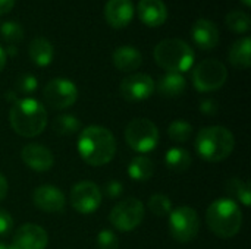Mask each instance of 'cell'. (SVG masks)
<instances>
[{
	"mask_svg": "<svg viewBox=\"0 0 251 249\" xmlns=\"http://www.w3.org/2000/svg\"><path fill=\"white\" fill-rule=\"evenodd\" d=\"M191 37L196 45L201 50H212L219 44V29L215 22L200 18L191 28Z\"/></svg>",
	"mask_w": 251,
	"mask_h": 249,
	"instance_id": "e0dca14e",
	"label": "cell"
},
{
	"mask_svg": "<svg viewBox=\"0 0 251 249\" xmlns=\"http://www.w3.org/2000/svg\"><path fill=\"white\" fill-rule=\"evenodd\" d=\"M228 79L226 66L216 59L200 62L193 70V84L200 92H212L224 87Z\"/></svg>",
	"mask_w": 251,
	"mask_h": 249,
	"instance_id": "52a82bcc",
	"label": "cell"
},
{
	"mask_svg": "<svg viewBox=\"0 0 251 249\" xmlns=\"http://www.w3.org/2000/svg\"><path fill=\"white\" fill-rule=\"evenodd\" d=\"M191 154L182 147H172L165 154V164L169 170L181 173L190 169L191 166Z\"/></svg>",
	"mask_w": 251,
	"mask_h": 249,
	"instance_id": "603a6c76",
	"label": "cell"
},
{
	"mask_svg": "<svg viewBox=\"0 0 251 249\" xmlns=\"http://www.w3.org/2000/svg\"><path fill=\"white\" fill-rule=\"evenodd\" d=\"M156 90V82L150 75L132 73L122 79L119 92L126 101H143L151 97Z\"/></svg>",
	"mask_w": 251,
	"mask_h": 249,
	"instance_id": "7c38bea8",
	"label": "cell"
},
{
	"mask_svg": "<svg viewBox=\"0 0 251 249\" xmlns=\"http://www.w3.org/2000/svg\"><path fill=\"white\" fill-rule=\"evenodd\" d=\"M200 112L204 113V114L212 116V114H215L218 112V103L215 100H209V98L207 100H203L200 103Z\"/></svg>",
	"mask_w": 251,
	"mask_h": 249,
	"instance_id": "e575fe53",
	"label": "cell"
},
{
	"mask_svg": "<svg viewBox=\"0 0 251 249\" xmlns=\"http://www.w3.org/2000/svg\"><path fill=\"white\" fill-rule=\"evenodd\" d=\"M28 53H29V57L31 60L40 66V68H46L51 63L53 60V45L51 43L44 38V37H35L31 43H29V47H28Z\"/></svg>",
	"mask_w": 251,
	"mask_h": 249,
	"instance_id": "44dd1931",
	"label": "cell"
},
{
	"mask_svg": "<svg viewBox=\"0 0 251 249\" xmlns=\"http://www.w3.org/2000/svg\"><path fill=\"white\" fill-rule=\"evenodd\" d=\"M241 1H243V3H244L247 7H249V6H251V0H241Z\"/></svg>",
	"mask_w": 251,
	"mask_h": 249,
	"instance_id": "60d3db41",
	"label": "cell"
},
{
	"mask_svg": "<svg viewBox=\"0 0 251 249\" xmlns=\"http://www.w3.org/2000/svg\"><path fill=\"white\" fill-rule=\"evenodd\" d=\"M9 120L12 129L18 135L24 138H34L47 126V110L35 98H22L13 103Z\"/></svg>",
	"mask_w": 251,
	"mask_h": 249,
	"instance_id": "7a4b0ae2",
	"label": "cell"
},
{
	"mask_svg": "<svg viewBox=\"0 0 251 249\" xmlns=\"http://www.w3.org/2000/svg\"><path fill=\"white\" fill-rule=\"evenodd\" d=\"M112 60H113V65H115V68L118 70L129 73V72L137 70L141 66L143 56H141V53L135 47L121 45V47H118L113 51Z\"/></svg>",
	"mask_w": 251,
	"mask_h": 249,
	"instance_id": "d6986e66",
	"label": "cell"
},
{
	"mask_svg": "<svg viewBox=\"0 0 251 249\" xmlns=\"http://www.w3.org/2000/svg\"><path fill=\"white\" fill-rule=\"evenodd\" d=\"M4 65H6V53H4V50L0 47V72L3 70Z\"/></svg>",
	"mask_w": 251,
	"mask_h": 249,
	"instance_id": "74e56055",
	"label": "cell"
},
{
	"mask_svg": "<svg viewBox=\"0 0 251 249\" xmlns=\"http://www.w3.org/2000/svg\"><path fill=\"white\" fill-rule=\"evenodd\" d=\"M6 98H7L9 101H13V103H16V101H18V98H16V95H15V92H13V91H9V92L6 94Z\"/></svg>",
	"mask_w": 251,
	"mask_h": 249,
	"instance_id": "ab89813d",
	"label": "cell"
},
{
	"mask_svg": "<svg viewBox=\"0 0 251 249\" xmlns=\"http://www.w3.org/2000/svg\"><path fill=\"white\" fill-rule=\"evenodd\" d=\"M226 26L235 34H246L251 26V18L249 13L241 10H232L225 18Z\"/></svg>",
	"mask_w": 251,
	"mask_h": 249,
	"instance_id": "4316f807",
	"label": "cell"
},
{
	"mask_svg": "<svg viewBox=\"0 0 251 249\" xmlns=\"http://www.w3.org/2000/svg\"><path fill=\"white\" fill-rule=\"evenodd\" d=\"M34 205L44 213H62L66 205L63 192L53 185H41L32 194Z\"/></svg>",
	"mask_w": 251,
	"mask_h": 249,
	"instance_id": "4fadbf2b",
	"label": "cell"
},
{
	"mask_svg": "<svg viewBox=\"0 0 251 249\" xmlns=\"http://www.w3.org/2000/svg\"><path fill=\"white\" fill-rule=\"evenodd\" d=\"M0 35L6 43H9V45H15L16 43L22 41L24 29L18 22L7 21V22H3L0 25Z\"/></svg>",
	"mask_w": 251,
	"mask_h": 249,
	"instance_id": "f546056e",
	"label": "cell"
},
{
	"mask_svg": "<svg viewBox=\"0 0 251 249\" xmlns=\"http://www.w3.org/2000/svg\"><path fill=\"white\" fill-rule=\"evenodd\" d=\"M235 147V138L232 132L224 126L203 128L196 138L197 154L210 163L224 161L231 156Z\"/></svg>",
	"mask_w": 251,
	"mask_h": 249,
	"instance_id": "277c9868",
	"label": "cell"
},
{
	"mask_svg": "<svg viewBox=\"0 0 251 249\" xmlns=\"http://www.w3.org/2000/svg\"><path fill=\"white\" fill-rule=\"evenodd\" d=\"M47 244V232L43 227L32 223L19 226L12 242V245L16 249H46Z\"/></svg>",
	"mask_w": 251,
	"mask_h": 249,
	"instance_id": "5bb4252c",
	"label": "cell"
},
{
	"mask_svg": "<svg viewBox=\"0 0 251 249\" xmlns=\"http://www.w3.org/2000/svg\"><path fill=\"white\" fill-rule=\"evenodd\" d=\"M97 248L99 249H119V239L115 232L103 229L97 235Z\"/></svg>",
	"mask_w": 251,
	"mask_h": 249,
	"instance_id": "1f68e13d",
	"label": "cell"
},
{
	"mask_svg": "<svg viewBox=\"0 0 251 249\" xmlns=\"http://www.w3.org/2000/svg\"><path fill=\"white\" fill-rule=\"evenodd\" d=\"M125 141L137 153H150L159 144V129L149 119H132L125 128Z\"/></svg>",
	"mask_w": 251,
	"mask_h": 249,
	"instance_id": "8992f818",
	"label": "cell"
},
{
	"mask_svg": "<svg viewBox=\"0 0 251 249\" xmlns=\"http://www.w3.org/2000/svg\"><path fill=\"white\" fill-rule=\"evenodd\" d=\"M156 63L171 73H182L191 69L194 63V50L188 43L179 38L162 40L153 51Z\"/></svg>",
	"mask_w": 251,
	"mask_h": 249,
	"instance_id": "5b68a950",
	"label": "cell"
},
{
	"mask_svg": "<svg viewBox=\"0 0 251 249\" xmlns=\"http://www.w3.org/2000/svg\"><path fill=\"white\" fill-rule=\"evenodd\" d=\"M134 16V3L131 0H107L104 6L106 22L112 28L126 26Z\"/></svg>",
	"mask_w": 251,
	"mask_h": 249,
	"instance_id": "2e32d148",
	"label": "cell"
},
{
	"mask_svg": "<svg viewBox=\"0 0 251 249\" xmlns=\"http://www.w3.org/2000/svg\"><path fill=\"white\" fill-rule=\"evenodd\" d=\"M4 53L9 56H15L18 53V48H16V45H7V48H4Z\"/></svg>",
	"mask_w": 251,
	"mask_h": 249,
	"instance_id": "f35d334b",
	"label": "cell"
},
{
	"mask_svg": "<svg viewBox=\"0 0 251 249\" xmlns=\"http://www.w3.org/2000/svg\"><path fill=\"white\" fill-rule=\"evenodd\" d=\"M21 158L29 169L35 172H47L53 167L54 157L51 151L38 144H28L21 151Z\"/></svg>",
	"mask_w": 251,
	"mask_h": 249,
	"instance_id": "9a60e30c",
	"label": "cell"
},
{
	"mask_svg": "<svg viewBox=\"0 0 251 249\" xmlns=\"http://www.w3.org/2000/svg\"><path fill=\"white\" fill-rule=\"evenodd\" d=\"M43 97L50 107L62 110L75 104L78 100V88L72 81L66 78H54L46 84Z\"/></svg>",
	"mask_w": 251,
	"mask_h": 249,
	"instance_id": "30bf717a",
	"label": "cell"
},
{
	"mask_svg": "<svg viewBox=\"0 0 251 249\" xmlns=\"http://www.w3.org/2000/svg\"><path fill=\"white\" fill-rule=\"evenodd\" d=\"M154 173V164L147 156H137L131 160L128 166V175L137 182L149 181Z\"/></svg>",
	"mask_w": 251,
	"mask_h": 249,
	"instance_id": "cb8c5ba5",
	"label": "cell"
},
{
	"mask_svg": "<svg viewBox=\"0 0 251 249\" xmlns=\"http://www.w3.org/2000/svg\"><path fill=\"white\" fill-rule=\"evenodd\" d=\"M76 148L87 164L99 167L113 160L116 154V139L109 129L91 125L81 131Z\"/></svg>",
	"mask_w": 251,
	"mask_h": 249,
	"instance_id": "6da1fadb",
	"label": "cell"
},
{
	"mask_svg": "<svg viewBox=\"0 0 251 249\" xmlns=\"http://www.w3.org/2000/svg\"><path fill=\"white\" fill-rule=\"evenodd\" d=\"M51 128L57 135L68 136V135L76 134L81 129V122L78 120V117H75L72 114H60V116L54 117Z\"/></svg>",
	"mask_w": 251,
	"mask_h": 249,
	"instance_id": "484cf974",
	"label": "cell"
},
{
	"mask_svg": "<svg viewBox=\"0 0 251 249\" xmlns=\"http://www.w3.org/2000/svg\"><path fill=\"white\" fill-rule=\"evenodd\" d=\"M168 135L174 142L184 144L193 135V125L185 120H174L168 128Z\"/></svg>",
	"mask_w": 251,
	"mask_h": 249,
	"instance_id": "83f0119b",
	"label": "cell"
},
{
	"mask_svg": "<svg viewBox=\"0 0 251 249\" xmlns=\"http://www.w3.org/2000/svg\"><path fill=\"white\" fill-rule=\"evenodd\" d=\"M187 88V81L181 73H165L157 82V91L162 97L176 98L184 94Z\"/></svg>",
	"mask_w": 251,
	"mask_h": 249,
	"instance_id": "ffe728a7",
	"label": "cell"
},
{
	"mask_svg": "<svg viewBox=\"0 0 251 249\" xmlns=\"http://www.w3.org/2000/svg\"><path fill=\"white\" fill-rule=\"evenodd\" d=\"M226 194L231 197L232 201H240L243 205L250 207L251 205V192L250 185L238 178H231L226 182Z\"/></svg>",
	"mask_w": 251,
	"mask_h": 249,
	"instance_id": "d4e9b609",
	"label": "cell"
},
{
	"mask_svg": "<svg viewBox=\"0 0 251 249\" xmlns=\"http://www.w3.org/2000/svg\"><path fill=\"white\" fill-rule=\"evenodd\" d=\"M149 210L157 217L169 216L172 211V201L163 194H154L149 200Z\"/></svg>",
	"mask_w": 251,
	"mask_h": 249,
	"instance_id": "f1b7e54d",
	"label": "cell"
},
{
	"mask_svg": "<svg viewBox=\"0 0 251 249\" xmlns=\"http://www.w3.org/2000/svg\"><path fill=\"white\" fill-rule=\"evenodd\" d=\"M7 195V181L6 178L0 173V201H3Z\"/></svg>",
	"mask_w": 251,
	"mask_h": 249,
	"instance_id": "8d00e7d4",
	"label": "cell"
},
{
	"mask_svg": "<svg viewBox=\"0 0 251 249\" xmlns=\"http://www.w3.org/2000/svg\"><path fill=\"white\" fill-rule=\"evenodd\" d=\"M7 249H16L13 245H7Z\"/></svg>",
	"mask_w": 251,
	"mask_h": 249,
	"instance_id": "7bdbcfd3",
	"label": "cell"
},
{
	"mask_svg": "<svg viewBox=\"0 0 251 249\" xmlns=\"http://www.w3.org/2000/svg\"><path fill=\"white\" fill-rule=\"evenodd\" d=\"M251 38L250 37H244L238 41H235L229 50V62L232 66H235L237 69H247L250 68L251 57Z\"/></svg>",
	"mask_w": 251,
	"mask_h": 249,
	"instance_id": "7402d4cb",
	"label": "cell"
},
{
	"mask_svg": "<svg viewBox=\"0 0 251 249\" xmlns=\"http://www.w3.org/2000/svg\"><path fill=\"white\" fill-rule=\"evenodd\" d=\"M206 223L218 238L231 239L241 230L243 211L235 201L229 198H219L209 205Z\"/></svg>",
	"mask_w": 251,
	"mask_h": 249,
	"instance_id": "3957f363",
	"label": "cell"
},
{
	"mask_svg": "<svg viewBox=\"0 0 251 249\" xmlns=\"http://www.w3.org/2000/svg\"><path fill=\"white\" fill-rule=\"evenodd\" d=\"M13 229V219L9 211L0 208V236H6Z\"/></svg>",
	"mask_w": 251,
	"mask_h": 249,
	"instance_id": "d6a6232c",
	"label": "cell"
},
{
	"mask_svg": "<svg viewBox=\"0 0 251 249\" xmlns=\"http://www.w3.org/2000/svg\"><path fill=\"white\" fill-rule=\"evenodd\" d=\"M124 192V185L118 181H110L106 183V188H104V194L106 197L109 198H119Z\"/></svg>",
	"mask_w": 251,
	"mask_h": 249,
	"instance_id": "836d02e7",
	"label": "cell"
},
{
	"mask_svg": "<svg viewBox=\"0 0 251 249\" xmlns=\"http://www.w3.org/2000/svg\"><path fill=\"white\" fill-rule=\"evenodd\" d=\"M15 87H16V91L21 92V94H32L37 90L38 82H37V78L34 75H31V73H21L16 78Z\"/></svg>",
	"mask_w": 251,
	"mask_h": 249,
	"instance_id": "4dcf8cb0",
	"label": "cell"
},
{
	"mask_svg": "<svg viewBox=\"0 0 251 249\" xmlns=\"http://www.w3.org/2000/svg\"><path fill=\"white\" fill-rule=\"evenodd\" d=\"M200 230V217L197 211L191 207H178L169 214V233L171 236L181 242L187 244L197 238Z\"/></svg>",
	"mask_w": 251,
	"mask_h": 249,
	"instance_id": "ba28073f",
	"label": "cell"
},
{
	"mask_svg": "<svg viewBox=\"0 0 251 249\" xmlns=\"http://www.w3.org/2000/svg\"><path fill=\"white\" fill-rule=\"evenodd\" d=\"M15 1H16V0H0V15L9 13V12L13 9Z\"/></svg>",
	"mask_w": 251,
	"mask_h": 249,
	"instance_id": "d590c367",
	"label": "cell"
},
{
	"mask_svg": "<svg viewBox=\"0 0 251 249\" xmlns=\"http://www.w3.org/2000/svg\"><path fill=\"white\" fill-rule=\"evenodd\" d=\"M0 249H7V245L3 244V242H0Z\"/></svg>",
	"mask_w": 251,
	"mask_h": 249,
	"instance_id": "b9f144b4",
	"label": "cell"
},
{
	"mask_svg": "<svg viewBox=\"0 0 251 249\" xmlns=\"http://www.w3.org/2000/svg\"><path fill=\"white\" fill-rule=\"evenodd\" d=\"M140 21L147 26H160L168 19V9L162 0H140L138 6Z\"/></svg>",
	"mask_w": 251,
	"mask_h": 249,
	"instance_id": "ac0fdd59",
	"label": "cell"
},
{
	"mask_svg": "<svg viewBox=\"0 0 251 249\" xmlns=\"http://www.w3.org/2000/svg\"><path fill=\"white\" fill-rule=\"evenodd\" d=\"M101 204L100 188L90 181L78 182L71 189V205L79 214H93Z\"/></svg>",
	"mask_w": 251,
	"mask_h": 249,
	"instance_id": "8fae6325",
	"label": "cell"
},
{
	"mask_svg": "<svg viewBox=\"0 0 251 249\" xmlns=\"http://www.w3.org/2000/svg\"><path fill=\"white\" fill-rule=\"evenodd\" d=\"M144 219V205L138 198H126L118 203L109 214L112 226L121 232L137 229Z\"/></svg>",
	"mask_w": 251,
	"mask_h": 249,
	"instance_id": "9c48e42d",
	"label": "cell"
}]
</instances>
